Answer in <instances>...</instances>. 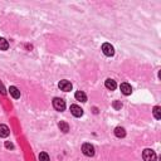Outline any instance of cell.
Here are the masks:
<instances>
[{"mask_svg":"<svg viewBox=\"0 0 161 161\" xmlns=\"http://www.w3.org/2000/svg\"><path fill=\"white\" fill-rule=\"evenodd\" d=\"M39 161H50L48 154H47V152H40L39 154Z\"/></svg>","mask_w":161,"mask_h":161,"instance_id":"obj_16","label":"cell"},{"mask_svg":"<svg viewBox=\"0 0 161 161\" xmlns=\"http://www.w3.org/2000/svg\"><path fill=\"white\" fill-rule=\"evenodd\" d=\"M102 52H103L105 56L112 57L113 54H115V48H113L109 43H105V44H102Z\"/></svg>","mask_w":161,"mask_h":161,"instance_id":"obj_3","label":"cell"},{"mask_svg":"<svg viewBox=\"0 0 161 161\" xmlns=\"http://www.w3.org/2000/svg\"><path fill=\"white\" fill-rule=\"evenodd\" d=\"M154 116H155V118L156 120H160L161 118V107L160 106H156V107H154Z\"/></svg>","mask_w":161,"mask_h":161,"instance_id":"obj_15","label":"cell"},{"mask_svg":"<svg viewBox=\"0 0 161 161\" xmlns=\"http://www.w3.org/2000/svg\"><path fill=\"white\" fill-rule=\"evenodd\" d=\"M74 97H76V100H77V101H80V102H86V101H87L86 93L82 92V91H77V92H76Z\"/></svg>","mask_w":161,"mask_h":161,"instance_id":"obj_12","label":"cell"},{"mask_svg":"<svg viewBox=\"0 0 161 161\" xmlns=\"http://www.w3.org/2000/svg\"><path fill=\"white\" fill-rule=\"evenodd\" d=\"M10 133V130L6 125H0V137H8Z\"/></svg>","mask_w":161,"mask_h":161,"instance_id":"obj_9","label":"cell"},{"mask_svg":"<svg viewBox=\"0 0 161 161\" xmlns=\"http://www.w3.org/2000/svg\"><path fill=\"white\" fill-rule=\"evenodd\" d=\"M120 88H121V92L124 93L125 96H129V95H131V92H132V88H131L129 83H122Z\"/></svg>","mask_w":161,"mask_h":161,"instance_id":"obj_8","label":"cell"},{"mask_svg":"<svg viewBox=\"0 0 161 161\" xmlns=\"http://www.w3.org/2000/svg\"><path fill=\"white\" fill-rule=\"evenodd\" d=\"M9 48V43L5 38H0V50H6Z\"/></svg>","mask_w":161,"mask_h":161,"instance_id":"obj_14","label":"cell"},{"mask_svg":"<svg viewBox=\"0 0 161 161\" xmlns=\"http://www.w3.org/2000/svg\"><path fill=\"white\" fill-rule=\"evenodd\" d=\"M58 87L61 88V91H64V92L72 91V83L69 82V80H67V79L61 80V82L58 83Z\"/></svg>","mask_w":161,"mask_h":161,"instance_id":"obj_5","label":"cell"},{"mask_svg":"<svg viewBox=\"0 0 161 161\" xmlns=\"http://www.w3.org/2000/svg\"><path fill=\"white\" fill-rule=\"evenodd\" d=\"M82 152L86 156H93L95 155V147H93V145H91V143H83Z\"/></svg>","mask_w":161,"mask_h":161,"instance_id":"obj_4","label":"cell"},{"mask_svg":"<svg viewBox=\"0 0 161 161\" xmlns=\"http://www.w3.org/2000/svg\"><path fill=\"white\" fill-rule=\"evenodd\" d=\"M71 112H72V115H73L74 117H80L83 115V109L79 107V106L77 105H72L71 106Z\"/></svg>","mask_w":161,"mask_h":161,"instance_id":"obj_6","label":"cell"},{"mask_svg":"<svg viewBox=\"0 0 161 161\" xmlns=\"http://www.w3.org/2000/svg\"><path fill=\"white\" fill-rule=\"evenodd\" d=\"M105 86H106V88H107V90H109V91H115L116 87H117V83H116V80L108 78V79H106Z\"/></svg>","mask_w":161,"mask_h":161,"instance_id":"obj_7","label":"cell"},{"mask_svg":"<svg viewBox=\"0 0 161 161\" xmlns=\"http://www.w3.org/2000/svg\"><path fill=\"white\" fill-rule=\"evenodd\" d=\"M58 127L61 129V131H63V132H68V131H69V125L67 124V122H64V121H61V122H59Z\"/></svg>","mask_w":161,"mask_h":161,"instance_id":"obj_13","label":"cell"},{"mask_svg":"<svg viewBox=\"0 0 161 161\" xmlns=\"http://www.w3.org/2000/svg\"><path fill=\"white\" fill-rule=\"evenodd\" d=\"M9 92H10V95H11V97L13 98H15V100H18L19 97H20V91L16 88L15 86H10V88H9Z\"/></svg>","mask_w":161,"mask_h":161,"instance_id":"obj_10","label":"cell"},{"mask_svg":"<svg viewBox=\"0 0 161 161\" xmlns=\"http://www.w3.org/2000/svg\"><path fill=\"white\" fill-rule=\"evenodd\" d=\"M53 107L56 108L57 111H59V112L64 111V109H66V102H64V100L56 97V98L53 100Z\"/></svg>","mask_w":161,"mask_h":161,"instance_id":"obj_2","label":"cell"},{"mask_svg":"<svg viewBox=\"0 0 161 161\" xmlns=\"http://www.w3.org/2000/svg\"><path fill=\"white\" fill-rule=\"evenodd\" d=\"M5 147H6V149L13 150V149H14V145H13L11 142H9V141H5Z\"/></svg>","mask_w":161,"mask_h":161,"instance_id":"obj_19","label":"cell"},{"mask_svg":"<svg viewBox=\"0 0 161 161\" xmlns=\"http://www.w3.org/2000/svg\"><path fill=\"white\" fill-rule=\"evenodd\" d=\"M142 157L145 161H156V154L154 150L151 149H145L142 152Z\"/></svg>","mask_w":161,"mask_h":161,"instance_id":"obj_1","label":"cell"},{"mask_svg":"<svg viewBox=\"0 0 161 161\" xmlns=\"http://www.w3.org/2000/svg\"><path fill=\"white\" fill-rule=\"evenodd\" d=\"M112 106H113V108L115 109H121L122 108V103L120 102V101H115V102L112 103Z\"/></svg>","mask_w":161,"mask_h":161,"instance_id":"obj_17","label":"cell"},{"mask_svg":"<svg viewBox=\"0 0 161 161\" xmlns=\"http://www.w3.org/2000/svg\"><path fill=\"white\" fill-rule=\"evenodd\" d=\"M115 135H116L118 138L125 137V136H126V130L124 129V127L118 126V127H116V129H115Z\"/></svg>","mask_w":161,"mask_h":161,"instance_id":"obj_11","label":"cell"},{"mask_svg":"<svg viewBox=\"0 0 161 161\" xmlns=\"http://www.w3.org/2000/svg\"><path fill=\"white\" fill-rule=\"evenodd\" d=\"M0 93H1V95H6V90L1 82H0Z\"/></svg>","mask_w":161,"mask_h":161,"instance_id":"obj_18","label":"cell"}]
</instances>
